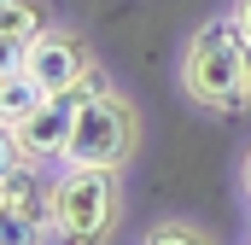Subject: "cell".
Segmentation results:
<instances>
[{"instance_id": "cell-1", "label": "cell", "mask_w": 251, "mask_h": 245, "mask_svg": "<svg viewBox=\"0 0 251 245\" xmlns=\"http://www.w3.org/2000/svg\"><path fill=\"white\" fill-rule=\"evenodd\" d=\"M181 88H187L193 105H204L216 117H234V111L251 105V94H246V41L228 24V12L210 18V24H199L187 35V47H181Z\"/></svg>"}, {"instance_id": "cell-2", "label": "cell", "mask_w": 251, "mask_h": 245, "mask_svg": "<svg viewBox=\"0 0 251 245\" xmlns=\"http://www.w3.org/2000/svg\"><path fill=\"white\" fill-rule=\"evenodd\" d=\"M123 216V175L94 164H64L53 175V240L64 245H105Z\"/></svg>"}, {"instance_id": "cell-3", "label": "cell", "mask_w": 251, "mask_h": 245, "mask_svg": "<svg viewBox=\"0 0 251 245\" xmlns=\"http://www.w3.org/2000/svg\"><path fill=\"white\" fill-rule=\"evenodd\" d=\"M140 152V111L123 94L105 99H76V128H70V152L64 164H94V170H123Z\"/></svg>"}, {"instance_id": "cell-4", "label": "cell", "mask_w": 251, "mask_h": 245, "mask_svg": "<svg viewBox=\"0 0 251 245\" xmlns=\"http://www.w3.org/2000/svg\"><path fill=\"white\" fill-rule=\"evenodd\" d=\"M88 64H94L88 41H82L76 29H59V24L35 29V35H29V47H24V70L41 82V94H47V99H70Z\"/></svg>"}, {"instance_id": "cell-5", "label": "cell", "mask_w": 251, "mask_h": 245, "mask_svg": "<svg viewBox=\"0 0 251 245\" xmlns=\"http://www.w3.org/2000/svg\"><path fill=\"white\" fill-rule=\"evenodd\" d=\"M70 128H76V99H41L24 122H12V134H18L29 164H64Z\"/></svg>"}, {"instance_id": "cell-6", "label": "cell", "mask_w": 251, "mask_h": 245, "mask_svg": "<svg viewBox=\"0 0 251 245\" xmlns=\"http://www.w3.org/2000/svg\"><path fill=\"white\" fill-rule=\"evenodd\" d=\"M0 204H6V210H18V216L47 222V216H53V175H47L41 164H24L18 175H6V181H0ZM47 228H53V222H47Z\"/></svg>"}, {"instance_id": "cell-7", "label": "cell", "mask_w": 251, "mask_h": 245, "mask_svg": "<svg viewBox=\"0 0 251 245\" xmlns=\"http://www.w3.org/2000/svg\"><path fill=\"white\" fill-rule=\"evenodd\" d=\"M47 94H41V82L29 76V70H12V76H0V122H24L35 105H41Z\"/></svg>"}, {"instance_id": "cell-8", "label": "cell", "mask_w": 251, "mask_h": 245, "mask_svg": "<svg viewBox=\"0 0 251 245\" xmlns=\"http://www.w3.org/2000/svg\"><path fill=\"white\" fill-rule=\"evenodd\" d=\"M35 29H47V18H41V6H35V0H0V35L29 41Z\"/></svg>"}, {"instance_id": "cell-9", "label": "cell", "mask_w": 251, "mask_h": 245, "mask_svg": "<svg viewBox=\"0 0 251 245\" xmlns=\"http://www.w3.org/2000/svg\"><path fill=\"white\" fill-rule=\"evenodd\" d=\"M47 240H53V228H47V222L18 216V210H6V204H0V245H47Z\"/></svg>"}, {"instance_id": "cell-10", "label": "cell", "mask_w": 251, "mask_h": 245, "mask_svg": "<svg viewBox=\"0 0 251 245\" xmlns=\"http://www.w3.org/2000/svg\"><path fill=\"white\" fill-rule=\"evenodd\" d=\"M140 245H216L204 228H193V222H181V216H164V222H152L146 228V240Z\"/></svg>"}, {"instance_id": "cell-11", "label": "cell", "mask_w": 251, "mask_h": 245, "mask_svg": "<svg viewBox=\"0 0 251 245\" xmlns=\"http://www.w3.org/2000/svg\"><path fill=\"white\" fill-rule=\"evenodd\" d=\"M105 94H117V88H111V70L94 59L88 70H82V82H76V94H70V99H105Z\"/></svg>"}, {"instance_id": "cell-12", "label": "cell", "mask_w": 251, "mask_h": 245, "mask_svg": "<svg viewBox=\"0 0 251 245\" xmlns=\"http://www.w3.org/2000/svg\"><path fill=\"white\" fill-rule=\"evenodd\" d=\"M29 158H24V146H18V134H12V122H0V181L6 175H18Z\"/></svg>"}, {"instance_id": "cell-13", "label": "cell", "mask_w": 251, "mask_h": 245, "mask_svg": "<svg viewBox=\"0 0 251 245\" xmlns=\"http://www.w3.org/2000/svg\"><path fill=\"white\" fill-rule=\"evenodd\" d=\"M24 47H29V41H18V35H0V76L24 70Z\"/></svg>"}, {"instance_id": "cell-14", "label": "cell", "mask_w": 251, "mask_h": 245, "mask_svg": "<svg viewBox=\"0 0 251 245\" xmlns=\"http://www.w3.org/2000/svg\"><path fill=\"white\" fill-rule=\"evenodd\" d=\"M228 24L240 29V41H251V0H234L228 6Z\"/></svg>"}, {"instance_id": "cell-15", "label": "cell", "mask_w": 251, "mask_h": 245, "mask_svg": "<svg viewBox=\"0 0 251 245\" xmlns=\"http://www.w3.org/2000/svg\"><path fill=\"white\" fill-rule=\"evenodd\" d=\"M240 187H246V204H251V146H246V158H240Z\"/></svg>"}, {"instance_id": "cell-16", "label": "cell", "mask_w": 251, "mask_h": 245, "mask_svg": "<svg viewBox=\"0 0 251 245\" xmlns=\"http://www.w3.org/2000/svg\"><path fill=\"white\" fill-rule=\"evenodd\" d=\"M246 94H251V41H246Z\"/></svg>"}, {"instance_id": "cell-17", "label": "cell", "mask_w": 251, "mask_h": 245, "mask_svg": "<svg viewBox=\"0 0 251 245\" xmlns=\"http://www.w3.org/2000/svg\"><path fill=\"white\" fill-rule=\"evenodd\" d=\"M246 245H251V240H246Z\"/></svg>"}]
</instances>
